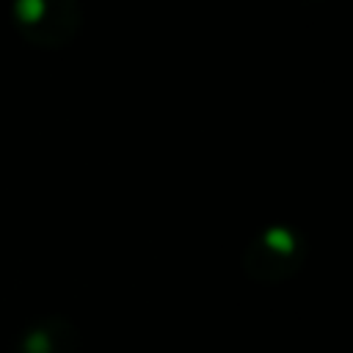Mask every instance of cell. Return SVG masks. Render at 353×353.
Masks as SVG:
<instances>
[{
	"mask_svg": "<svg viewBox=\"0 0 353 353\" xmlns=\"http://www.w3.org/2000/svg\"><path fill=\"white\" fill-rule=\"evenodd\" d=\"M303 251H306L303 240L292 229L270 226L248 243V248L243 254V270L254 281L279 284V281L290 279L303 265V256H306Z\"/></svg>",
	"mask_w": 353,
	"mask_h": 353,
	"instance_id": "1",
	"label": "cell"
},
{
	"mask_svg": "<svg viewBox=\"0 0 353 353\" xmlns=\"http://www.w3.org/2000/svg\"><path fill=\"white\" fill-rule=\"evenodd\" d=\"M14 19L25 39L41 47H61L77 30V0H14Z\"/></svg>",
	"mask_w": 353,
	"mask_h": 353,
	"instance_id": "2",
	"label": "cell"
},
{
	"mask_svg": "<svg viewBox=\"0 0 353 353\" xmlns=\"http://www.w3.org/2000/svg\"><path fill=\"white\" fill-rule=\"evenodd\" d=\"M80 331L72 320L50 314L33 320L14 342V353H77Z\"/></svg>",
	"mask_w": 353,
	"mask_h": 353,
	"instance_id": "3",
	"label": "cell"
}]
</instances>
